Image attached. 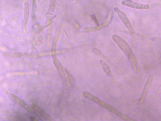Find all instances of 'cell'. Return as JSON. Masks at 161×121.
<instances>
[{"label": "cell", "instance_id": "1", "mask_svg": "<svg viewBox=\"0 0 161 121\" xmlns=\"http://www.w3.org/2000/svg\"><path fill=\"white\" fill-rule=\"evenodd\" d=\"M112 39L126 55L129 56L133 54L130 47L128 43L122 38L116 34H114Z\"/></svg>", "mask_w": 161, "mask_h": 121}, {"label": "cell", "instance_id": "2", "mask_svg": "<svg viewBox=\"0 0 161 121\" xmlns=\"http://www.w3.org/2000/svg\"><path fill=\"white\" fill-rule=\"evenodd\" d=\"M114 10L118 14L119 18L130 33L132 34H134V28L125 13L117 7H114Z\"/></svg>", "mask_w": 161, "mask_h": 121}, {"label": "cell", "instance_id": "3", "mask_svg": "<svg viewBox=\"0 0 161 121\" xmlns=\"http://www.w3.org/2000/svg\"><path fill=\"white\" fill-rule=\"evenodd\" d=\"M122 4L129 7L138 9H148L149 8V5L140 4L131 0H125L122 2Z\"/></svg>", "mask_w": 161, "mask_h": 121}, {"label": "cell", "instance_id": "4", "mask_svg": "<svg viewBox=\"0 0 161 121\" xmlns=\"http://www.w3.org/2000/svg\"><path fill=\"white\" fill-rule=\"evenodd\" d=\"M31 107L33 110L38 113L44 119L47 121L55 120L53 118L47 113L45 111L41 109L35 104H33L31 105Z\"/></svg>", "mask_w": 161, "mask_h": 121}, {"label": "cell", "instance_id": "5", "mask_svg": "<svg viewBox=\"0 0 161 121\" xmlns=\"http://www.w3.org/2000/svg\"><path fill=\"white\" fill-rule=\"evenodd\" d=\"M9 99L13 102L17 104L19 106L25 109H26V107L28 106L25 102L17 95L11 94L9 95Z\"/></svg>", "mask_w": 161, "mask_h": 121}, {"label": "cell", "instance_id": "6", "mask_svg": "<svg viewBox=\"0 0 161 121\" xmlns=\"http://www.w3.org/2000/svg\"><path fill=\"white\" fill-rule=\"evenodd\" d=\"M153 79V76L152 75H149L147 79L146 84H145L144 90L143 91L142 93V97H143L142 99L143 101L144 100V98L146 96L148 90L149 89L150 87L151 83Z\"/></svg>", "mask_w": 161, "mask_h": 121}, {"label": "cell", "instance_id": "7", "mask_svg": "<svg viewBox=\"0 0 161 121\" xmlns=\"http://www.w3.org/2000/svg\"><path fill=\"white\" fill-rule=\"evenodd\" d=\"M54 62L56 68L58 70L61 75L64 77L65 76V72L63 68L59 61L57 59H54Z\"/></svg>", "mask_w": 161, "mask_h": 121}]
</instances>
